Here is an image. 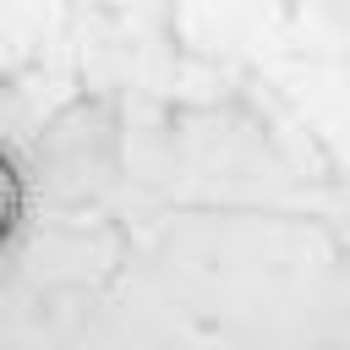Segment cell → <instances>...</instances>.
<instances>
[{
    "label": "cell",
    "mask_w": 350,
    "mask_h": 350,
    "mask_svg": "<svg viewBox=\"0 0 350 350\" xmlns=\"http://www.w3.org/2000/svg\"><path fill=\"white\" fill-rule=\"evenodd\" d=\"M16 213H22V186H16V175H11V164L0 159V241L11 235V224H16Z\"/></svg>",
    "instance_id": "6da1fadb"
}]
</instances>
